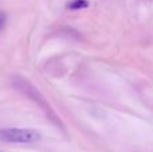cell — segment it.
<instances>
[{
  "label": "cell",
  "mask_w": 153,
  "mask_h": 152,
  "mask_svg": "<svg viewBox=\"0 0 153 152\" xmlns=\"http://www.w3.org/2000/svg\"><path fill=\"white\" fill-rule=\"evenodd\" d=\"M40 139V133L28 128L0 129V140L5 143H35Z\"/></svg>",
  "instance_id": "6da1fadb"
},
{
  "label": "cell",
  "mask_w": 153,
  "mask_h": 152,
  "mask_svg": "<svg viewBox=\"0 0 153 152\" xmlns=\"http://www.w3.org/2000/svg\"><path fill=\"white\" fill-rule=\"evenodd\" d=\"M89 5V3L86 0H73L67 4L69 10H82V8H86Z\"/></svg>",
  "instance_id": "7a4b0ae2"
},
{
  "label": "cell",
  "mask_w": 153,
  "mask_h": 152,
  "mask_svg": "<svg viewBox=\"0 0 153 152\" xmlns=\"http://www.w3.org/2000/svg\"><path fill=\"white\" fill-rule=\"evenodd\" d=\"M5 23V15L3 12H0V30L3 28V26H4Z\"/></svg>",
  "instance_id": "3957f363"
}]
</instances>
